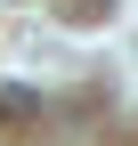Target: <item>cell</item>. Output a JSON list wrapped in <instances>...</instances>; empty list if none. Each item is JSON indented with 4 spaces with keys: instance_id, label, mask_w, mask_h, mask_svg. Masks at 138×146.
<instances>
[{
    "instance_id": "cell-1",
    "label": "cell",
    "mask_w": 138,
    "mask_h": 146,
    "mask_svg": "<svg viewBox=\"0 0 138 146\" xmlns=\"http://www.w3.org/2000/svg\"><path fill=\"white\" fill-rule=\"evenodd\" d=\"M33 114H41V98H33V89H0V130H25Z\"/></svg>"
}]
</instances>
